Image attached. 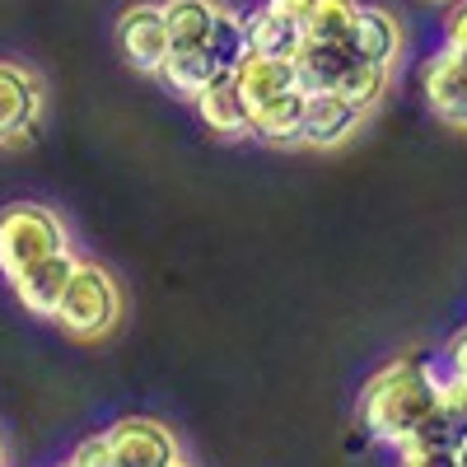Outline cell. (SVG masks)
<instances>
[{
    "label": "cell",
    "instance_id": "obj_1",
    "mask_svg": "<svg viewBox=\"0 0 467 467\" xmlns=\"http://www.w3.org/2000/svg\"><path fill=\"white\" fill-rule=\"evenodd\" d=\"M440 402V374L431 360H388L383 369L369 374V383L360 388L356 402V420L360 431L379 444H402L411 435V425Z\"/></svg>",
    "mask_w": 467,
    "mask_h": 467
},
{
    "label": "cell",
    "instance_id": "obj_2",
    "mask_svg": "<svg viewBox=\"0 0 467 467\" xmlns=\"http://www.w3.org/2000/svg\"><path fill=\"white\" fill-rule=\"evenodd\" d=\"M52 318L75 341H99V337H108L117 327V318H122V290H117V281L108 276L103 266L75 262V276L66 281Z\"/></svg>",
    "mask_w": 467,
    "mask_h": 467
},
{
    "label": "cell",
    "instance_id": "obj_3",
    "mask_svg": "<svg viewBox=\"0 0 467 467\" xmlns=\"http://www.w3.org/2000/svg\"><path fill=\"white\" fill-rule=\"evenodd\" d=\"M61 248H66V229L47 206L15 202L0 211V271H5V281H15L24 266L43 262Z\"/></svg>",
    "mask_w": 467,
    "mask_h": 467
},
{
    "label": "cell",
    "instance_id": "obj_4",
    "mask_svg": "<svg viewBox=\"0 0 467 467\" xmlns=\"http://www.w3.org/2000/svg\"><path fill=\"white\" fill-rule=\"evenodd\" d=\"M108 453L117 467H169L178 458V440L169 425L150 420V416H127V420H112L108 431Z\"/></svg>",
    "mask_w": 467,
    "mask_h": 467
},
{
    "label": "cell",
    "instance_id": "obj_5",
    "mask_svg": "<svg viewBox=\"0 0 467 467\" xmlns=\"http://www.w3.org/2000/svg\"><path fill=\"white\" fill-rule=\"evenodd\" d=\"M420 94L431 103V112L440 122L467 131V47H449L435 52L420 70Z\"/></svg>",
    "mask_w": 467,
    "mask_h": 467
},
{
    "label": "cell",
    "instance_id": "obj_6",
    "mask_svg": "<svg viewBox=\"0 0 467 467\" xmlns=\"http://www.w3.org/2000/svg\"><path fill=\"white\" fill-rule=\"evenodd\" d=\"M37 108H43L37 80L28 70L0 61V145H24L37 127Z\"/></svg>",
    "mask_w": 467,
    "mask_h": 467
},
{
    "label": "cell",
    "instance_id": "obj_7",
    "mask_svg": "<svg viewBox=\"0 0 467 467\" xmlns=\"http://www.w3.org/2000/svg\"><path fill=\"white\" fill-rule=\"evenodd\" d=\"M117 43H122V57H127L136 70H150V75L160 70L164 57L173 52L160 5H131L122 19H117Z\"/></svg>",
    "mask_w": 467,
    "mask_h": 467
},
{
    "label": "cell",
    "instance_id": "obj_8",
    "mask_svg": "<svg viewBox=\"0 0 467 467\" xmlns=\"http://www.w3.org/2000/svg\"><path fill=\"white\" fill-rule=\"evenodd\" d=\"M75 262H80V257H75L70 248H61V253H52V257H43V262L24 266L19 276L10 281V285H15V299L28 308L33 318H52L66 281L75 276Z\"/></svg>",
    "mask_w": 467,
    "mask_h": 467
},
{
    "label": "cell",
    "instance_id": "obj_9",
    "mask_svg": "<svg viewBox=\"0 0 467 467\" xmlns=\"http://www.w3.org/2000/svg\"><path fill=\"white\" fill-rule=\"evenodd\" d=\"M356 127H360V108L346 103L337 89L304 94V131H299L304 145H314V150H337Z\"/></svg>",
    "mask_w": 467,
    "mask_h": 467
},
{
    "label": "cell",
    "instance_id": "obj_10",
    "mask_svg": "<svg viewBox=\"0 0 467 467\" xmlns=\"http://www.w3.org/2000/svg\"><path fill=\"white\" fill-rule=\"evenodd\" d=\"M350 57L346 43H304L299 37V47L290 52V66H295V85L304 94H323V89H337L341 85V75L350 70Z\"/></svg>",
    "mask_w": 467,
    "mask_h": 467
},
{
    "label": "cell",
    "instance_id": "obj_11",
    "mask_svg": "<svg viewBox=\"0 0 467 467\" xmlns=\"http://www.w3.org/2000/svg\"><path fill=\"white\" fill-rule=\"evenodd\" d=\"M197 103V117L215 131V136H248V117H253V108H248V99L239 94V85H234V75L224 70V75H215V80L192 99Z\"/></svg>",
    "mask_w": 467,
    "mask_h": 467
},
{
    "label": "cell",
    "instance_id": "obj_12",
    "mask_svg": "<svg viewBox=\"0 0 467 467\" xmlns=\"http://www.w3.org/2000/svg\"><path fill=\"white\" fill-rule=\"evenodd\" d=\"M229 75H234V85H239V94L248 99V108H262V103H271V99L299 89L290 57H253V52H248Z\"/></svg>",
    "mask_w": 467,
    "mask_h": 467
},
{
    "label": "cell",
    "instance_id": "obj_13",
    "mask_svg": "<svg viewBox=\"0 0 467 467\" xmlns=\"http://www.w3.org/2000/svg\"><path fill=\"white\" fill-rule=\"evenodd\" d=\"M402 47V33L393 24V15L379 10V5H360L356 24H350V37H346V52L356 61H374V66H393Z\"/></svg>",
    "mask_w": 467,
    "mask_h": 467
},
{
    "label": "cell",
    "instance_id": "obj_14",
    "mask_svg": "<svg viewBox=\"0 0 467 467\" xmlns=\"http://www.w3.org/2000/svg\"><path fill=\"white\" fill-rule=\"evenodd\" d=\"M299 131H304V89L271 99V103L253 108V117H248V136H257L266 145H295Z\"/></svg>",
    "mask_w": 467,
    "mask_h": 467
},
{
    "label": "cell",
    "instance_id": "obj_15",
    "mask_svg": "<svg viewBox=\"0 0 467 467\" xmlns=\"http://www.w3.org/2000/svg\"><path fill=\"white\" fill-rule=\"evenodd\" d=\"M160 80L173 89V94H182V99H197L215 75H224L211 57H206V47H173L169 57H164V66L154 70Z\"/></svg>",
    "mask_w": 467,
    "mask_h": 467
},
{
    "label": "cell",
    "instance_id": "obj_16",
    "mask_svg": "<svg viewBox=\"0 0 467 467\" xmlns=\"http://www.w3.org/2000/svg\"><path fill=\"white\" fill-rule=\"evenodd\" d=\"M356 15H360V0H314L299 24V37L304 43H346Z\"/></svg>",
    "mask_w": 467,
    "mask_h": 467
},
{
    "label": "cell",
    "instance_id": "obj_17",
    "mask_svg": "<svg viewBox=\"0 0 467 467\" xmlns=\"http://www.w3.org/2000/svg\"><path fill=\"white\" fill-rule=\"evenodd\" d=\"M202 47H206V57H211L220 70H234V66H239V61L248 57L244 15H234V10L215 5V15H211V28H206V37H202Z\"/></svg>",
    "mask_w": 467,
    "mask_h": 467
},
{
    "label": "cell",
    "instance_id": "obj_18",
    "mask_svg": "<svg viewBox=\"0 0 467 467\" xmlns=\"http://www.w3.org/2000/svg\"><path fill=\"white\" fill-rule=\"evenodd\" d=\"M244 37H248L253 57H290L299 47V24H285V19H276L262 5V10H253L244 19Z\"/></svg>",
    "mask_w": 467,
    "mask_h": 467
},
{
    "label": "cell",
    "instance_id": "obj_19",
    "mask_svg": "<svg viewBox=\"0 0 467 467\" xmlns=\"http://www.w3.org/2000/svg\"><path fill=\"white\" fill-rule=\"evenodd\" d=\"M160 15H164V28H169L173 47H202V37L211 28V15H215V0H164Z\"/></svg>",
    "mask_w": 467,
    "mask_h": 467
},
{
    "label": "cell",
    "instance_id": "obj_20",
    "mask_svg": "<svg viewBox=\"0 0 467 467\" xmlns=\"http://www.w3.org/2000/svg\"><path fill=\"white\" fill-rule=\"evenodd\" d=\"M462 440H467V435H462L458 416H453L444 402H435L431 411L411 425V435H407L402 444H411V449H458Z\"/></svg>",
    "mask_w": 467,
    "mask_h": 467
},
{
    "label": "cell",
    "instance_id": "obj_21",
    "mask_svg": "<svg viewBox=\"0 0 467 467\" xmlns=\"http://www.w3.org/2000/svg\"><path fill=\"white\" fill-rule=\"evenodd\" d=\"M388 70L393 66H374V61H350V70L341 75V85H337V94L346 99V103H356L360 112L365 108H374L383 94H388Z\"/></svg>",
    "mask_w": 467,
    "mask_h": 467
},
{
    "label": "cell",
    "instance_id": "obj_22",
    "mask_svg": "<svg viewBox=\"0 0 467 467\" xmlns=\"http://www.w3.org/2000/svg\"><path fill=\"white\" fill-rule=\"evenodd\" d=\"M70 462H75V467H117L112 453H108V440H103V435H85L80 444H75Z\"/></svg>",
    "mask_w": 467,
    "mask_h": 467
},
{
    "label": "cell",
    "instance_id": "obj_23",
    "mask_svg": "<svg viewBox=\"0 0 467 467\" xmlns=\"http://www.w3.org/2000/svg\"><path fill=\"white\" fill-rule=\"evenodd\" d=\"M398 449H402V467H458L453 449H411V444Z\"/></svg>",
    "mask_w": 467,
    "mask_h": 467
},
{
    "label": "cell",
    "instance_id": "obj_24",
    "mask_svg": "<svg viewBox=\"0 0 467 467\" xmlns=\"http://www.w3.org/2000/svg\"><path fill=\"white\" fill-rule=\"evenodd\" d=\"M440 402L458 416L462 435H467V379H440Z\"/></svg>",
    "mask_w": 467,
    "mask_h": 467
},
{
    "label": "cell",
    "instance_id": "obj_25",
    "mask_svg": "<svg viewBox=\"0 0 467 467\" xmlns=\"http://www.w3.org/2000/svg\"><path fill=\"white\" fill-rule=\"evenodd\" d=\"M262 5L276 15V19H285V24H304V15H308L314 0H262Z\"/></svg>",
    "mask_w": 467,
    "mask_h": 467
},
{
    "label": "cell",
    "instance_id": "obj_26",
    "mask_svg": "<svg viewBox=\"0 0 467 467\" xmlns=\"http://www.w3.org/2000/svg\"><path fill=\"white\" fill-rule=\"evenodd\" d=\"M449 379H467V327L449 341Z\"/></svg>",
    "mask_w": 467,
    "mask_h": 467
},
{
    "label": "cell",
    "instance_id": "obj_27",
    "mask_svg": "<svg viewBox=\"0 0 467 467\" xmlns=\"http://www.w3.org/2000/svg\"><path fill=\"white\" fill-rule=\"evenodd\" d=\"M444 43H449V47H467V0L449 15V24H444Z\"/></svg>",
    "mask_w": 467,
    "mask_h": 467
},
{
    "label": "cell",
    "instance_id": "obj_28",
    "mask_svg": "<svg viewBox=\"0 0 467 467\" xmlns=\"http://www.w3.org/2000/svg\"><path fill=\"white\" fill-rule=\"evenodd\" d=\"M453 458H458V467H467V440H462V444L453 449Z\"/></svg>",
    "mask_w": 467,
    "mask_h": 467
},
{
    "label": "cell",
    "instance_id": "obj_29",
    "mask_svg": "<svg viewBox=\"0 0 467 467\" xmlns=\"http://www.w3.org/2000/svg\"><path fill=\"white\" fill-rule=\"evenodd\" d=\"M169 467H192V462H182V458H173V462H169Z\"/></svg>",
    "mask_w": 467,
    "mask_h": 467
},
{
    "label": "cell",
    "instance_id": "obj_30",
    "mask_svg": "<svg viewBox=\"0 0 467 467\" xmlns=\"http://www.w3.org/2000/svg\"><path fill=\"white\" fill-rule=\"evenodd\" d=\"M61 467H75V462H70V458H66V462H61Z\"/></svg>",
    "mask_w": 467,
    "mask_h": 467
},
{
    "label": "cell",
    "instance_id": "obj_31",
    "mask_svg": "<svg viewBox=\"0 0 467 467\" xmlns=\"http://www.w3.org/2000/svg\"><path fill=\"white\" fill-rule=\"evenodd\" d=\"M0 458H5V449H0Z\"/></svg>",
    "mask_w": 467,
    "mask_h": 467
}]
</instances>
